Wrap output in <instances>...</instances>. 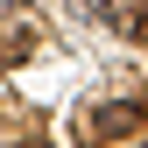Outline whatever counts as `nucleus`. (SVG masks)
<instances>
[{
	"label": "nucleus",
	"mask_w": 148,
	"mask_h": 148,
	"mask_svg": "<svg viewBox=\"0 0 148 148\" xmlns=\"http://www.w3.org/2000/svg\"><path fill=\"white\" fill-rule=\"evenodd\" d=\"M148 127V113L134 99H113V106H92V113L78 120V134H85V148H113V141H134Z\"/></svg>",
	"instance_id": "1"
},
{
	"label": "nucleus",
	"mask_w": 148,
	"mask_h": 148,
	"mask_svg": "<svg viewBox=\"0 0 148 148\" xmlns=\"http://www.w3.org/2000/svg\"><path fill=\"white\" fill-rule=\"evenodd\" d=\"M28 57H35V28L28 21H0V71H14Z\"/></svg>",
	"instance_id": "2"
},
{
	"label": "nucleus",
	"mask_w": 148,
	"mask_h": 148,
	"mask_svg": "<svg viewBox=\"0 0 148 148\" xmlns=\"http://www.w3.org/2000/svg\"><path fill=\"white\" fill-rule=\"evenodd\" d=\"M85 14H99V21H113V28H127V14H134V0H78Z\"/></svg>",
	"instance_id": "3"
},
{
	"label": "nucleus",
	"mask_w": 148,
	"mask_h": 148,
	"mask_svg": "<svg viewBox=\"0 0 148 148\" xmlns=\"http://www.w3.org/2000/svg\"><path fill=\"white\" fill-rule=\"evenodd\" d=\"M14 148H49V141H14Z\"/></svg>",
	"instance_id": "4"
},
{
	"label": "nucleus",
	"mask_w": 148,
	"mask_h": 148,
	"mask_svg": "<svg viewBox=\"0 0 148 148\" xmlns=\"http://www.w3.org/2000/svg\"><path fill=\"white\" fill-rule=\"evenodd\" d=\"M141 113H148V106H141Z\"/></svg>",
	"instance_id": "5"
}]
</instances>
